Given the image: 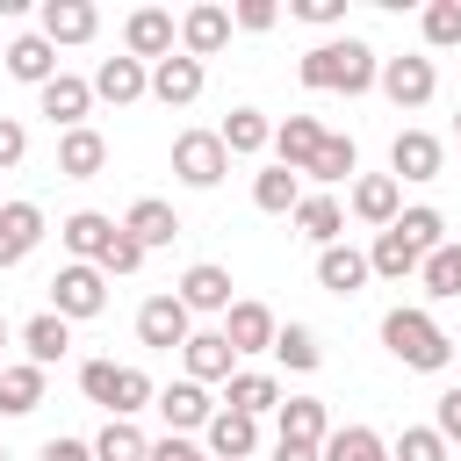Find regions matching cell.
<instances>
[{
	"mask_svg": "<svg viewBox=\"0 0 461 461\" xmlns=\"http://www.w3.org/2000/svg\"><path fill=\"white\" fill-rule=\"evenodd\" d=\"M382 346L403 360V367H418V375H447L454 367V339L432 324V310H418V303H396L389 317H382Z\"/></svg>",
	"mask_w": 461,
	"mask_h": 461,
	"instance_id": "cell-1",
	"label": "cell"
},
{
	"mask_svg": "<svg viewBox=\"0 0 461 461\" xmlns=\"http://www.w3.org/2000/svg\"><path fill=\"white\" fill-rule=\"evenodd\" d=\"M79 389H86V403H101L108 418H137V411H151V396H158V382H151L144 367H122V360H79Z\"/></svg>",
	"mask_w": 461,
	"mask_h": 461,
	"instance_id": "cell-2",
	"label": "cell"
},
{
	"mask_svg": "<svg viewBox=\"0 0 461 461\" xmlns=\"http://www.w3.org/2000/svg\"><path fill=\"white\" fill-rule=\"evenodd\" d=\"M43 288H50V317H65V324H86V317H101V310H108V274H101V267L65 259Z\"/></svg>",
	"mask_w": 461,
	"mask_h": 461,
	"instance_id": "cell-3",
	"label": "cell"
},
{
	"mask_svg": "<svg viewBox=\"0 0 461 461\" xmlns=\"http://www.w3.org/2000/svg\"><path fill=\"white\" fill-rule=\"evenodd\" d=\"M173 173H180V187H216L223 173H230V151H223V137L216 130H180L173 137Z\"/></svg>",
	"mask_w": 461,
	"mask_h": 461,
	"instance_id": "cell-4",
	"label": "cell"
},
{
	"mask_svg": "<svg viewBox=\"0 0 461 461\" xmlns=\"http://www.w3.org/2000/svg\"><path fill=\"white\" fill-rule=\"evenodd\" d=\"M173 50H180V22H173L166 7H130V22H122V58L158 65V58H173Z\"/></svg>",
	"mask_w": 461,
	"mask_h": 461,
	"instance_id": "cell-5",
	"label": "cell"
},
{
	"mask_svg": "<svg viewBox=\"0 0 461 461\" xmlns=\"http://www.w3.org/2000/svg\"><path fill=\"white\" fill-rule=\"evenodd\" d=\"M187 331H194V317L180 310V295H173V288L137 303V339H144L151 353H180V346H187Z\"/></svg>",
	"mask_w": 461,
	"mask_h": 461,
	"instance_id": "cell-6",
	"label": "cell"
},
{
	"mask_svg": "<svg viewBox=\"0 0 461 461\" xmlns=\"http://www.w3.org/2000/svg\"><path fill=\"white\" fill-rule=\"evenodd\" d=\"M173 295H180V310H187V317H223V310L238 303V295H230V267H216V259H194V267L180 274V288H173Z\"/></svg>",
	"mask_w": 461,
	"mask_h": 461,
	"instance_id": "cell-7",
	"label": "cell"
},
{
	"mask_svg": "<svg viewBox=\"0 0 461 461\" xmlns=\"http://www.w3.org/2000/svg\"><path fill=\"white\" fill-rule=\"evenodd\" d=\"M94 29H101V7L94 0H43L36 7V36L58 50V43H94Z\"/></svg>",
	"mask_w": 461,
	"mask_h": 461,
	"instance_id": "cell-8",
	"label": "cell"
},
{
	"mask_svg": "<svg viewBox=\"0 0 461 461\" xmlns=\"http://www.w3.org/2000/svg\"><path fill=\"white\" fill-rule=\"evenodd\" d=\"M375 86H382L396 108H425V101L439 94V72H432V58H382Z\"/></svg>",
	"mask_w": 461,
	"mask_h": 461,
	"instance_id": "cell-9",
	"label": "cell"
},
{
	"mask_svg": "<svg viewBox=\"0 0 461 461\" xmlns=\"http://www.w3.org/2000/svg\"><path fill=\"white\" fill-rule=\"evenodd\" d=\"M439 173H447L439 137H432V130H396V144H389V180L403 187V180H439Z\"/></svg>",
	"mask_w": 461,
	"mask_h": 461,
	"instance_id": "cell-10",
	"label": "cell"
},
{
	"mask_svg": "<svg viewBox=\"0 0 461 461\" xmlns=\"http://www.w3.org/2000/svg\"><path fill=\"white\" fill-rule=\"evenodd\" d=\"M151 411H158V418H166V432H180V439H187V432H202V425L216 418L209 389H202V382H187V375H180V382H166V389L151 396Z\"/></svg>",
	"mask_w": 461,
	"mask_h": 461,
	"instance_id": "cell-11",
	"label": "cell"
},
{
	"mask_svg": "<svg viewBox=\"0 0 461 461\" xmlns=\"http://www.w3.org/2000/svg\"><path fill=\"white\" fill-rule=\"evenodd\" d=\"M230 43V7H216V0H194L187 14H180V58H216Z\"/></svg>",
	"mask_w": 461,
	"mask_h": 461,
	"instance_id": "cell-12",
	"label": "cell"
},
{
	"mask_svg": "<svg viewBox=\"0 0 461 461\" xmlns=\"http://www.w3.org/2000/svg\"><path fill=\"white\" fill-rule=\"evenodd\" d=\"M36 108L50 115V130L65 137V130H79L86 115H94V86L79 79V72H58L50 86H36Z\"/></svg>",
	"mask_w": 461,
	"mask_h": 461,
	"instance_id": "cell-13",
	"label": "cell"
},
{
	"mask_svg": "<svg viewBox=\"0 0 461 461\" xmlns=\"http://www.w3.org/2000/svg\"><path fill=\"white\" fill-rule=\"evenodd\" d=\"M202 454L209 461H252L259 454V418H238V411L216 403V418L202 425Z\"/></svg>",
	"mask_w": 461,
	"mask_h": 461,
	"instance_id": "cell-14",
	"label": "cell"
},
{
	"mask_svg": "<svg viewBox=\"0 0 461 461\" xmlns=\"http://www.w3.org/2000/svg\"><path fill=\"white\" fill-rule=\"evenodd\" d=\"M346 209H353L367 230H389V223L403 216V187H396L389 173H360V180H353V194H346Z\"/></svg>",
	"mask_w": 461,
	"mask_h": 461,
	"instance_id": "cell-15",
	"label": "cell"
},
{
	"mask_svg": "<svg viewBox=\"0 0 461 461\" xmlns=\"http://www.w3.org/2000/svg\"><path fill=\"white\" fill-rule=\"evenodd\" d=\"M216 331L230 339V353H267V346H274V331H281V317H274L267 303H245V295H238V303L223 310V324H216Z\"/></svg>",
	"mask_w": 461,
	"mask_h": 461,
	"instance_id": "cell-16",
	"label": "cell"
},
{
	"mask_svg": "<svg viewBox=\"0 0 461 461\" xmlns=\"http://www.w3.org/2000/svg\"><path fill=\"white\" fill-rule=\"evenodd\" d=\"M180 367H187V382H230L238 375V353H230V339L223 331H187V346H180Z\"/></svg>",
	"mask_w": 461,
	"mask_h": 461,
	"instance_id": "cell-17",
	"label": "cell"
},
{
	"mask_svg": "<svg viewBox=\"0 0 461 461\" xmlns=\"http://www.w3.org/2000/svg\"><path fill=\"white\" fill-rule=\"evenodd\" d=\"M274 439H288V447H324L331 439V411H324V396H281V411H274Z\"/></svg>",
	"mask_w": 461,
	"mask_h": 461,
	"instance_id": "cell-18",
	"label": "cell"
},
{
	"mask_svg": "<svg viewBox=\"0 0 461 461\" xmlns=\"http://www.w3.org/2000/svg\"><path fill=\"white\" fill-rule=\"evenodd\" d=\"M43 209L36 202H0V267H22L36 245H43Z\"/></svg>",
	"mask_w": 461,
	"mask_h": 461,
	"instance_id": "cell-19",
	"label": "cell"
},
{
	"mask_svg": "<svg viewBox=\"0 0 461 461\" xmlns=\"http://www.w3.org/2000/svg\"><path fill=\"white\" fill-rule=\"evenodd\" d=\"M86 86H94V101L130 108V101H144V94H151V65H137V58H101Z\"/></svg>",
	"mask_w": 461,
	"mask_h": 461,
	"instance_id": "cell-20",
	"label": "cell"
},
{
	"mask_svg": "<svg viewBox=\"0 0 461 461\" xmlns=\"http://www.w3.org/2000/svg\"><path fill=\"white\" fill-rule=\"evenodd\" d=\"M202 86H209V72H202L194 58H180V50L151 65V101H166V108H194Z\"/></svg>",
	"mask_w": 461,
	"mask_h": 461,
	"instance_id": "cell-21",
	"label": "cell"
},
{
	"mask_svg": "<svg viewBox=\"0 0 461 461\" xmlns=\"http://www.w3.org/2000/svg\"><path fill=\"white\" fill-rule=\"evenodd\" d=\"M317 144H324V122L317 115H288V122H274V166H288V173H310V158H317Z\"/></svg>",
	"mask_w": 461,
	"mask_h": 461,
	"instance_id": "cell-22",
	"label": "cell"
},
{
	"mask_svg": "<svg viewBox=\"0 0 461 461\" xmlns=\"http://www.w3.org/2000/svg\"><path fill=\"white\" fill-rule=\"evenodd\" d=\"M108 238H115V216H101V209H72V216L58 223V245H65L79 267H94V259L108 252Z\"/></svg>",
	"mask_w": 461,
	"mask_h": 461,
	"instance_id": "cell-23",
	"label": "cell"
},
{
	"mask_svg": "<svg viewBox=\"0 0 461 461\" xmlns=\"http://www.w3.org/2000/svg\"><path fill=\"white\" fill-rule=\"evenodd\" d=\"M223 411H238V418H267V411H281V382H274L267 367H238V375L223 382Z\"/></svg>",
	"mask_w": 461,
	"mask_h": 461,
	"instance_id": "cell-24",
	"label": "cell"
},
{
	"mask_svg": "<svg viewBox=\"0 0 461 461\" xmlns=\"http://www.w3.org/2000/svg\"><path fill=\"white\" fill-rule=\"evenodd\" d=\"M101 166H108V137H101L94 122H79V130L58 137V173H65V180H94Z\"/></svg>",
	"mask_w": 461,
	"mask_h": 461,
	"instance_id": "cell-25",
	"label": "cell"
},
{
	"mask_svg": "<svg viewBox=\"0 0 461 461\" xmlns=\"http://www.w3.org/2000/svg\"><path fill=\"white\" fill-rule=\"evenodd\" d=\"M367 281H375V274H367V252H353L346 238L317 252V288H331V295H360Z\"/></svg>",
	"mask_w": 461,
	"mask_h": 461,
	"instance_id": "cell-26",
	"label": "cell"
},
{
	"mask_svg": "<svg viewBox=\"0 0 461 461\" xmlns=\"http://www.w3.org/2000/svg\"><path fill=\"white\" fill-rule=\"evenodd\" d=\"M122 230L144 245V252H158V245H173L180 238V216H173V202H158V194H144V202H130V216H122Z\"/></svg>",
	"mask_w": 461,
	"mask_h": 461,
	"instance_id": "cell-27",
	"label": "cell"
},
{
	"mask_svg": "<svg viewBox=\"0 0 461 461\" xmlns=\"http://www.w3.org/2000/svg\"><path fill=\"white\" fill-rule=\"evenodd\" d=\"M295 238H310L317 252L339 245V238H346V209H339V194H303V202H295Z\"/></svg>",
	"mask_w": 461,
	"mask_h": 461,
	"instance_id": "cell-28",
	"label": "cell"
},
{
	"mask_svg": "<svg viewBox=\"0 0 461 461\" xmlns=\"http://www.w3.org/2000/svg\"><path fill=\"white\" fill-rule=\"evenodd\" d=\"M22 353H29V360L50 375V367L72 353V324H65V317H50V310H36V317L22 324Z\"/></svg>",
	"mask_w": 461,
	"mask_h": 461,
	"instance_id": "cell-29",
	"label": "cell"
},
{
	"mask_svg": "<svg viewBox=\"0 0 461 461\" xmlns=\"http://www.w3.org/2000/svg\"><path fill=\"white\" fill-rule=\"evenodd\" d=\"M7 79H22V86H50L58 79V50L29 29V36H14L7 43Z\"/></svg>",
	"mask_w": 461,
	"mask_h": 461,
	"instance_id": "cell-30",
	"label": "cell"
},
{
	"mask_svg": "<svg viewBox=\"0 0 461 461\" xmlns=\"http://www.w3.org/2000/svg\"><path fill=\"white\" fill-rule=\"evenodd\" d=\"M216 137H223V151H230V158H259V151L274 144V122H267L259 108H230V115L216 122Z\"/></svg>",
	"mask_w": 461,
	"mask_h": 461,
	"instance_id": "cell-31",
	"label": "cell"
},
{
	"mask_svg": "<svg viewBox=\"0 0 461 461\" xmlns=\"http://www.w3.org/2000/svg\"><path fill=\"white\" fill-rule=\"evenodd\" d=\"M36 403H43V367L36 360H14V367L0 360V411L7 418H29Z\"/></svg>",
	"mask_w": 461,
	"mask_h": 461,
	"instance_id": "cell-32",
	"label": "cell"
},
{
	"mask_svg": "<svg viewBox=\"0 0 461 461\" xmlns=\"http://www.w3.org/2000/svg\"><path fill=\"white\" fill-rule=\"evenodd\" d=\"M353 173H360V144H353V137H339V130H324V144H317V158H310V173H303V180L339 187V180H353Z\"/></svg>",
	"mask_w": 461,
	"mask_h": 461,
	"instance_id": "cell-33",
	"label": "cell"
},
{
	"mask_svg": "<svg viewBox=\"0 0 461 461\" xmlns=\"http://www.w3.org/2000/svg\"><path fill=\"white\" fill-rule=\"evenodd\" d=\"M389 230H396V238H403V245H411V252H418V259H425V252H439V245H447V216H439V209H432V202H411V209H403V216H396V223H389Z\"/></svg>",
	"mask_w": 461,
	"mask_h": 461,
	"instance_id": "cell-34",
	"label": "cell"
},
{
	"mask_svg": "<svg viewBox=\"0 0 461 461\" xmlns=\"http://www.w3.org/2000/svg\"><path fill=\"white\" fill-rule=\"evenodd\" d=\"M86 447H94V461H151V439L137 432V418H108Z\"/></svg>",
	"mask_w": 461,
	"mask_h": 461,
	"instance_id": "cell-35",
	"label": "cell"
},
{
	"mask_svg": "<svg viewBox=\"0 0 461 461\" xmlns=\"http://www.w3.org/2000/svg\"><path fill=\"white\" fill-rule=\"evenodd\" d=\"M317 461H389V439L367 425H331V439L317 447Z\"/></svg>",
	"mask_w": 461,
	"mask_h": 461,
	"instance_id": "cell-36",
	"label": "cell"
},
{
	"mask_svg": "<svg viewBox=\"0 0 461 461\" xmlns=\"http://www.w3.org/2000/svg\"><path fill=\"white\" fill-rule=\"evenodd\" d=\"M295 202H303V173L267 166V173L252 180V209H267V216H295Z\"/></svg>",
	"mask_w": 461,
	"mask_h": 461,
	"instance_id": "cell-37",
	"label": "cell"
},
{
	"mask_svg": "<svg viewBox=\"0 0 461 461\" xmlns=\"http://www.w3.org/2000/svg\"><path fill=\"white\" fill-rule=\"evenodd\" d=\"M425 259L396 238V230H375V245H367V274H382V281H411Z\"/></svg>",
	"mask_w": 461,
	"mask_h": 461,
	"instance_id": "cell-38",
	"label": "cell"
},
{
	"mask_svg": "<svg viewBox=\"0 0 461 461\" xmlns=\"http://www.w3.org/2000/svg\"><path fill=\"white\" fill-rule=\"evenodd\" d=\"M267 353H274L281 367H295V375H310V367H324V346H317V331H310V324H281Z\"/></svg>",
	"mask_w": 461,
	"mask_h": 461,
	"instance_id": "cell-39",
	"label": "cell"
},
{
	"mask_svg": "<svg viewBox=\"0 0 461 461\" xmlns=\"http://www.w3.org/2000/svg\"><path fill=\"white\" fill-rule=\"evenodd\" d=\"M418 281H425V295H461V238H447L439 252H425V267H418Z\"/></svg>",
	"mask_w": 461,
	"mask_h": 461,
	"instance_id": "cell-40",
	"label": "cell"
},
{
	"mask_svg": "<svg viewBox=\"0 0 461 461\" xmlns=\"http://www.w3.org/2000/svg\"><path fill=\"white\" fill-rule=\"evenodd\" d=\"M447 454H454V447H447L432 425H403V432L389 439V461H447Z\"/></svg>",
	"mask_w": 461,
	"mask_h": 461,
	"instance_id": "cell-41",
	"label": "cell"
},
{
	"mask_svg": "<svg viewBox=\"0 0 461 461\" xmlns=\"http://www.w3.org/2000/svg\"><path fill=\"white\" fill-rule=\"evenodd\" d=\"M418 29H425L432 50H454V43H461V0H432V7L418 14Z\"/></svg>",
	"mask_w": 461,
	"mask_h": 461,
	"instance_id": "cell-42",
	"label": "cell"
},
{
	"mask_svg": "<svg viewBox=\"0 0 461 461\" xmlns=\"http://www.w3.org/2000/svg\"><path fill=\"white\" fill-rule=\"evenodd\" d=\"M94 267H101V274H137V267H144V245H137L122 223H115V238H108V252H101Z\"/></svg>",
	"mask_w": 461,
	"mask_h": 461,
	"instance_id": "cell-43",
	"label": "cell"
},
{
	"mask_svg": "<svg viewBox=\"0 0 461 461\" xmlns=\"http://www.w3.org/2000/svg\"><path fill=\"white\" fill-rule=\"evenodd\" d=\"M432 432H439L447 447H461V382H447V389L432 396Z\"/></svg>",
	"mask_w": 461,
	"mask_h": 461,
	"instance_id": "cell-44",
	"label": "cell"
},
{
	"mask_svg": "<svg viewBox=\"0 0 461 461\" xmlns=\"http://www.w3.org/2000/svg\"><path fill=\"white\" fill-rule=\"evenodd\" d=\"M274 22H281L274 0H238V7H230V29H252V36H259V29H274Z\"/></svg>",
	"mask_w": 461,
	"mask_h": 461,
	"instance_id": "cell-45",
	"label": "cell"
},
{
	"mask_svg": "<svg viewBox=\"0 0 461 461\" xmlns=\"http://www.w3.org/2000/svg\"><path fill=\"white\" fill-rule=\"evenodd\" d=\"M22 158H29V130H22L14 115H0V173H14Z\"/></svg>",
	"mask_w": 461,
	"mask_h": 461,
	"instance_id": "cell-46",
	"label": "cell"
},
{
	"mask_svg": "<svg viewBox=\"0 0 461 461\" xmlns=\"http://www.w3.org/2000/svg\"><path fill=\"white\" fill-rule=\"evenodd\" d=\"M295 22H317V29H331V22H346V0H295Z\"/></svg>",
	"mask_w": 461,
	"mask_h": 461,
	"instance_id": "cell-47",
	"label": "cell"
},
{
	"mask_svg": "<svg viewBox=\"0 0 461 461\" xmlns=\"http://www.w3.org/2000/svg\"><path fill=\"white\" fill-rule=\"evenodd\" d=\"M151 461H209L194 439H180V432H166V439H151Z\"/></svg>",
	"mask_w": 461,
	"mask_h": 461,
	"instance_id": "cell-48",
	"label": "cell"
},
{
	"mask_svg": "<svg viewBox=\"0 0 461 461\" xmlns=\"http://www.w3.org/2000/svg\"><path fill=\"white\" fill-rule=\"evenodd\" d=\"M36 461H94V447H86V439H65V432H58V439H43V454H36Z\"/></svg>",
	"mask_w": 461,
	"mask_h": 461,
	"instance_id": "cell-49",
	"label": "cell"
},
{
	"mask_svg": "<svg viewBox=\"0 0 461 461\" xmlns=\"http://www.w3.org/2000/svg\"><path fill=\"white\" fill-rule=\"evenodd\" d=\"M274 461H317V447H288V439H274Z\"/></svg>",
	"mask_w": 461,
	"mask_h": 461,
	"instance_id": "cell-50",
	"label": "cell"
},
{
	"mask_svg": "<svg viewBox=\"0 0 461 461\" xmlns=\"http://www.w3.org/2000/svg\"><path fill=\"white\" fill-rule=\"evenodd\" d=\"M0 346H7V317H0Z\"/></svg>",
	"mask_w": 461,
	"mask_h": 461,
	"instance_id": "cell-51",
	"label": "cell"
},
{
	"mask_svg": "<svg viewBox=\"0 0 461 461\" xmlns=\"http://www.w3.org/2000/svg\"><path fill=\"white\" fill-rule=\"evenodd\" d=\"M454 360H461V339H454Z\"/></svg>",
	"mask_w": 461,
	"mask_h": 461,
	"instance_id": "cell-52",
	"label": "cell"
},
{
	"mask_svg": "<svg viewBox=\"0 0 461 461\" xmlns=\"http://www.w3.org/2000/svg\"><path fill=\"white\" fill-rule=\"evenodd\" d=\"M454 130H461V115H454Z\"/></svg>",
	"mask_w": 461,
	"mask_h": 461,
	"instance_id": "cell-53",
	"label": "cell"
},
{
	"mask_svg": "<svg viewBox=\"0 0 461 461\" xmlns=\"http://www.w3.org/2000/svg\"><path fill=\"white\" fill-rule=\"evenodd\" d=\"M0 461H7V447H0Z\"/></svg>",
	"mask_w": 461,
	"mask_h": 461,
	"instance_id": "cell-54",
	"label": "cell"
}]
</instances>
